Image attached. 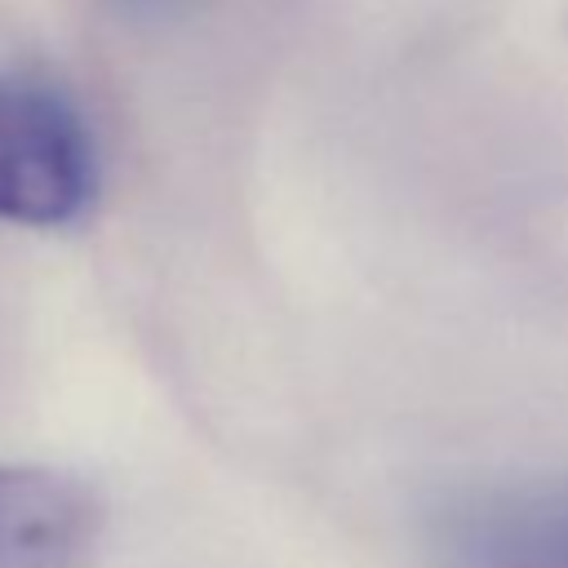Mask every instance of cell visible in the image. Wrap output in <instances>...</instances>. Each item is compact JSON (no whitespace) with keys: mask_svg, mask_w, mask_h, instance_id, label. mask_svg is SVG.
Segmentation results:
<instances>
[{"mask_svg":"<svg viewBox=\"0 0 568 568\" xmlns=\"http://www.w3.org/2000/svg\"><path fill=\"white\" fill-rule=\"evenodd\" d=\"M98 186L93 138L75 106L31 80L0 75V222L67 226Z\"/></svg>","mask_w":568,"mask_h":568,"instance_id":"6da1fadb","label":"cell"},{"mask_svg":"<svg viewBox=\"0 0 568 568\" xmlns=\"http://www.w3.org/2000/svg\"><path fill=\"white\" fill-rule=\"evenodd\" d=\"M430 546L444 568H568V479L462 493L430 519Z\"/></svg>","mask_w":568,"mask_h":568,"instance_id":"7a4b0ae2","label":"cell"},{"mask_svg":"<svg viewBox=\"0 0 568 568\" xmlns=\"http://www.w3.org/2000/svg\"><path fill=\"white\" fill-rule=\"evenodd\" d=\"M102 497L58 466H0V568H93Z\"/></svg>","mask_w":568,"mask_h":568,"instance_id":"3957f363","label":"cell"},{"mask_svg":"<svg viewBox=\"0 0 568 568\" xmlns=\"http://www.w3.org/2000/svg\"><path fill=\"white\" fill-rule=\"evenodd\" d=\"M120 13L129 18H173V13H186L195 9L200 0H111Z\"/></svg>","mask_w":568,"mask_h":568,"instance_id":"277c9868","label":"cell"}]
</instances>
